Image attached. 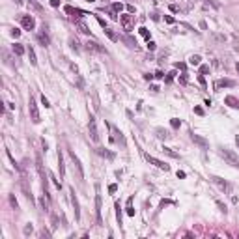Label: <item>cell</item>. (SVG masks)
Here are the masks:
<instances>
[{
	"label": "cell",
	"mask_w": 239,
	"mask_h": 239,
	"mask_svg": "<svg viewBox=\"0 0 239 239\" xmlns=\"http://www.w3.org/2000/svg\"><path fill=\"white\" fill-rule=\"evenodd\" d=\"M157 133H159V135H157L159 138H168V136H170V135H168L166 131H163V129H157Z\"/></svg>",
	"instance_id": "obj_38"
},
{
	"label": "cell",
	"mask_w": 239,
	"mask_h": 239,
	"mask_svg": "<svg viewBox=\"0 0 239 239\" xmlns=\"http://www.w3.org/2000/svg\"><path fill=\"white\" fill-rule=\"evenodd\" d=\"M211 179H213L221 189H224V191H232V185L228 183V181H224L222 178H219V176H211Z\"/></svg>",
	"instance_id": "obj_14"
},
{
	"label": "cell",
	"mask_w": 239,
	"mask_h": 239,
	"mask_svg": "<svg viewBox=\"0 0 239 239\" xmlns=\"http://www.w3.org/2000/svg\"><path fill=\"white\" fill-rule=\"evenodd\" d=\"M58 166H60V176L64 178V176H66V166H64V155H62L60 148H58Z\"/></svg>",
	"instance_id": "obj_17"
},
{
	"label": "cell",
	"mask_w": 239,
	"mask_h": 239,
	"mask_svg": "<svg viewBox=\"0 0 239 239\" xmlns=\"http://www.w3.org/2000/svg\"><path fill=\"white\" fill-rule=\"evenodd\" d=\"M13 2H15L17 6H23V0H13Z\"/></svg>",
	"instance_id": "obj_55"
},
{
	"label": "cell",
	"mask_w": 239,
	"mask_h": 239,
	"mask_svg": "<svg viewBox=\"0 0 239 239\" xmlns=\"http://www.w3.org/2000/svg\"><path fill=\"white\" fill-rule=\"evenodd\" d=\"M123 41H125V43H127L129 47H136V41L133 39V38H129V36H127V38H123Z\"/></svg>",
	"instance_id": "obj_33"
},
{
	"label": "cell",
	"mask_w": 239,
	"mask_h": 239,
	"mask_svg": "<svg viewBox=\"0 0 239 239\" xmlns=\"http://www.w3.org/2000/svg\"><path fill=\"white\" fill-rule=\"evenodd\" d=\"M51 222H52V228H56V226H58V217L51 215Z\"/></svg>",
	"instance_id": "obj_42"
},
{
	"label": "cell",
	"mask_w": 239,
	"mask_h": 239,
	"mask_svg": "<svg viewBox=\"0 0 239 239\" xmlns=\"http://www.w3.org/2000/svg\"><path fill=\"white\" fill-rule=\"evenodd\" d=\"M95 219H97V224H101V194H99V185L95 187Z\"/></svg>",
	"instance_id": "obj_10"
},
{
	"label": "cell",
	"mask_w": 239,
	"mask_h": 239,
	"mask_svg": "<svg viewBox=\"0 0 239 239\" xmlns=\"http://www.w3.org/2000/svg\"><path fill=\"white\" fill-rule=\"evenodd\" d=\"M105 34H107V36H108V38H110L112 41H118V36H116V34H114V32L110 30V28H105Z\"/></svg>",
	"instance_id": "obj_30"
},
{
	"label": "cell",
	"mask_w": 239,
	"mask_h": 239,
	"mask_svg": "<svg viewBox=\"0 0 239 239\" xmlns=\"http://www.w3.org/2000/svg\"><path fill=\"white\" fill-rule=\"evenodd\" d=\"M200 62H202V58L198 54H193L191 58H189V64H191V66H200Z\"/></svg>",
	"instance_id": "obj_24"
},
{
	"label": "cell",
	"mask_w": 239,
	"mask_h": 239,
	"mask_svg": "<svg viewBox=\"0 0 239 239\" xmlns=\"http://www.w3.org/2000/svg\"><path fill=\"white\" fill-rule=\"evenodd\" d=\"M45 198H47L45 194H43V196L39 198V206H41V211H45V213H47V211H49V204L45 202Z\"/></svg>",
	"instance_id": "obj_27"
},
{
	"label": "cell",
	"mask_w": 239,
	"mask_h": 239,
	"mask_svg": "<svg viewBox=\"0 0 239 239\" xmlns=\"http://www.w3.org/2000/svg\"><path fill=\"white\" fill-rule=\"evenodd\" d=\"M138 34H140L142 38H146L148 41H150V30H148L146 26H140V28H138Z\"/></svg>",
	"instance_id": "obj_25"
},
{
	"label": "cell",
	"mask_w": 239,
	"mask_h": 239,
	"mask_svg": "<svg viewBox=\"0 0 239 239\" xmlns=\"http://www.w3.org/2000/svg\"><path fill=\"white\" fill-rule=\"evenodd\" d=\"M235 69H237V73H239V62H237V64H235Z\"/></svg>",
	"instance_id": "obj_57"
},
{
	"label": "cell",
	"mask_w": 239,
	"mask_h": 239,
	"mask_svg": "<svg viewBox=\"0 0 239 239\" xmlns=\"http://www.w3.org/2000/svg\"><path fill=\"white\" fill-rule=\"evenodd\" d=\"M176 67H178V69H185V64H179V62H178V64H176Z\"/></svg>",
	"instance_id": "obj_54"
},
{
	"label": "cell",
	"mask_w": 239,
	"mask_h": 239,
	"mask_svg": "<svg viewBox=\"0 0 239 239\" xmlns=\"http://www.w3.org/2000/svg\"><path fill=\"white\" fill-rule=\"evenodd\" d=\"M67 153H69V157H71V161L75 163V168H77V172H79V179H84V168H82V164H80V159L75 155L73 150H67Z\"/></svg>",
	"instance_id": "obj_6"
},
{
	"label": "cell",
	"mask_w": 239,
	"mask_h": 239,
	"mask_svg": "<svg viewBox=\"0 0 239 239\" xmlns=\"http://www.w3.org/2000/svg\"><path fill=\"white\" fill-rule=\"evenodd\" d=\"M28 110H30V119L34 123H39L41 118H39V110H38V103H36V97L30 95V99H28Z\"/></svg>",
	"instance_id": "obj_2"
},
{
	"label": "cell",
	"mask_w": 239,
	"mask_h": 239,
	"mask_svg": "<svg viewBox=\"0 0 239 239\" xmlns=\"http://www.w3.org/2000/svg\"><path fill=\"white\" fill-rule=\"evenodd\" d=\"M224 103H226L228 107H232V108H239V99L234 97V95H226L224 97Z\"/></svg>",
	"instance_id": "obj_15"
},
{
	"label": "cell",
	"mask_w": 239,
	"mask_h": 239,
	"mask_svg": "<svg viewBox=\"0 0 239 239\" xmlns=\"http://www.w3.org/2000/svg\"><path fill=\"white\" fill-rule=\"evenodd\" d=\"M69 194H71V206L75 209V219L80 221V206H79V200H77V194H75V189L73 187L69 189Z\"/></svg>",
	"instance_id": "obj_7"
},
{
	"label": "cell",
	"mask_w": 239,
	"mask_h": 239,
	"mask_svg": "<svg viewBox=\"0 0 239 239\" xmlns=\"http://www.w3.org/2000/svg\"><path fill=\"white\" fill-rule=\"evenodd\" d=\"M235 144H237V148H239V135L235 136Z\"/></svg>",
	"instance_id": "obj_56"
},
{
	"label": "cell",
	"mask_w": 239,
	"mask_h": 239,
	"mask_svg": "<svg viewBox=\"0 0 239 239\" xmlns=\"http://www.w3.org/2000/svg\"><path fill=\"white\" fill-rule=\"evenodd\" d=\"M234 86H235V82L232 80V79H221V80L215 82V88L217 90H221V88H234Z\"/></svg>",
	"instance_id": "obj_13"
},
{
	"label": "cell",
	"mask_w": 239,
	"mask_h": 239,
	"mask_svg": "<svg viewBox=\"0 0 239 239\" xmlns=\"http://www.w3.org/2000/svg\"><path fill=\"white\" fill-rule=\"evenodd\" d=\"M170 125H172V129H179V127H181V119L172 118V119H170Z\"/></svg>",
	"instance_id": "obj_28"
},
{
	"label": "cell",
	"mask_w": 239,
	"mask_h": 239,
	"mask_svg": "<svg viewBox=\"0 0 239 239\" xmlns=\"http://www.w3.org/2000/svg\"><path fill=\"white\" fill-rule=\"evenodd\" d=\"M116 219H118V224H122V207H119V202H116Z\"/></svg>",
	"instance_id": "obj_29"
},
{
	"label": "cell",
	"mask_w": 239,
	"mask_h": 239,
	"mask_svg": "<svg viewBox=\"0 0 239 239\" xmlns=\"http://www.w3.org/2000/svg\"><path fill=\"white\" fill-rule=\"evenodd\" d=\"M119 23H122L125 32H133V28H135V19H133V15H122L119 17Z\"/></svg>",
	"instance_id": "obj_4"
},
{
	"label": "cell",
	"mask_w": 239,
	"mask_h": 239,
	"mask_svg": "<svg viewBox=\"0 0 239 239\" xmlns=\"http://www.w3.org/2000/svg\"><path fill=\"white\" fill-rule=\"evenodd\" d=\"M38 41L41 43V47H49V43H51L49 36H47V34H43V32H41V34H38Z\"/></svg>",
	"instance_id": "obj_20"
},
{
	"label": "cell",
	"mask_w": 239,
	"mask_h": 239,
	"mask_svg": "<svg viewBox=\"0 0 239 239\" xmlns=\"http://www.w3.org/2000/svg\"><path fill=\"white\" fill-rule=\"evenodd\" d=\"M194 112H196V114H198V116H202V114H204V110H202L200 107H196V108H194Z\"/></svg>",
	"instance_id": "obj_52"
},
{
	"label": "cell",
	"mask_w": 239,
	"mask_h": 239,
	"mask_svg": "<svg viewBox=\"0 0 239 239\" xmlns=\"http://www.w3.org/2000/svg\"><path fill=\"white\" fill-rule=\"evenodd\" d=\"M155 49H157V43H155V41H148V51H155Z\"/></svg>",
	"instance_id": "obj_37"
},
{
	"label": "cell",
	"mask_w": 239,
	"mask_h": 239,
	"mask_svg": "<svg viewBox=\"0 0 239 239\" xmlns=\"http://www.w3.org/2000/svg\"><path fill=\"white\" fill-rule=\"evenodd\" d=\"M41 235H43V237H51V232H47V230H43V232H41Z\"/></svg>",
	"instance_id": "obj_53"
},
{
	"label": "cell",
	"mask_w": 239,
	"mask_h": 239,
	"mask_svg": "<svg viewBox=\"0 0 239 239\" xmlns=\"http://www.w3.org/2000/svg\"><path fill=\"white\" fill-rule=\"evenodd\" d=\"M8 200H10V204H11V207H13V209H17V207H19V204H17V200H15V196H13V194H8Z\"/></svg>",
	"instance_id": "obj_31"
},
{
	"label": "cell",
	"mask_w": 239,
	"mask_h": 239,
	"mask_svg": "<svg viewBox=\"0 0 239 239\" xmlns=\"http://www.w3.org/2000/svg\"><path fill=\"white\" fill-rule=\"evenodd\" d=\"M88 131H90V138L94 140V142H99V135H97V123H95V118L90 116L88 119Z\"/></svg>",
	"instance_id": "obj_3"
},
{
	"label": "cell",
	"mask_w": 239,
	"mask_h": 239,
	"mask_svg": "<svg viewBox=\"0 0 239 239\" xmlns=\"http://www.w3.org/2000/svg\"><path fill=\"white\" fill-rule=\"evenodd\" d=\"M174 77H176V71H170V73L166 75V79H164V82H166V84H170V82L174 80Z\"/></svg>",
	"instance_id": "obj_34"
},
{
	"label": "cell",
	"mask_w": 239,
	"mask_h": 239,
	"mask_svg": "<svg viewBox=\"0 0 239 239\" xmlns=\"http://www.w3.org/2000/svg\"><path fill=\"white\" fill-rule=\"evenodd\" d=\"M26 54H28V58H30V64L32 66H38V58H36V51H34V49L28 45L26 47Z\"/></svg>",
	"instance_id": "obj_16"
},
{
	"label": "cell",
	"mask_w": 239,
	"mask_h": 239,
	"mask_svg": "<svg viewBox=\"0 0 239 239\" xmlns=\"http://www.w3.org/2000/svg\"><path fill=\"white\" fill-rule=\"evenodd\" d=\"M155 79H164V73L163 71H157L155 73Z\"/></svg>",
	"instance_id": "obj_50"
},
{
	"label": "cell",
	"mask_w": 239,
	"mask_h": 239,
	"mask_svg": "<svg viewBox=\"0 0 239 239\" xmlns=\"http://www.w3.org/2000/svg\"><path fill=\"white\" fill-rule=\"evenodd\" d=\"M116 191H118V185H116V183L108 185V193H116Z\"/></svg>",
	"instance_id": "obj_46"
},
{
	"label": "cell",
	"mask_w": 239,
	"mask_h": 239,
	"mask_svg": "<svg viewBox=\"0 0 239 239\" xmlns=\"http://www.w3.org/2000/svg\"><path fill=\"white\" fill-rule=\"evenodd\" d=\"M69 45H71V49L79 51V41H77V39H69Z\"/></svg>",
	"instance_id": "obj_39"
},
{
	"label": "cell",
	"mask_w": 239,
	"mask_h": 239,
	"mask_svg": "<svg viewBox=\"0 0 239 239\" xmlns=\"http://www.w3.org/2000/svg\"><path fill=\"white\" fill-rule=\"evenodd\" d=\"M125 209H127V215L129 217H135V209H133V196H129V198H127V207H125Z\"/></svg>",
	"instance_id": "obj_22"
},
{
	"label": "cell",
	"mask_w": 239,
	"mask_h": 239,
	"mask_svg": "<svg viewBox=\"0 0 239 239\" xmlns=\"http://www.w3.org/2000/svg\"><path fill=\"white\" fill-rule=\"evenodd\" d=\"M198 82L202 84L204 88H206V79H204V75H198Z\"/></svg>",
	"instance_id": "obj_47"
},
{
	"label": "cell",
	"mask_w": 239,
	"mask_h": 239,
	"mask_svg": "<svg viewBox=\"0 0 239 239\" xmlns=\"http://www.w3.org/2000/svg\"><path fill=\"white\" fill-rule=\"evenodd\" d=\"M191 140L200 148V150H207L209 148V142H207V138H204L202 135H196V133H191Z\"/></svg>",
	"instance_id": "obj_5"
},
{
	"label": "cell",
	"mask_w": 239,
	"mask_h": 239,
	"mask_svg": "<svg viewBox=\"0 0 239 239\" xmlns=\"http://www.w3.org/2000/svg\"><path fill=\"white\" fill-rule=\"evenodd\" d=\"M51 6H52V8H58V6H60V0H51Z\"/></svg>",
	"instance_id": "obj_49"
},
{
	"label": "cell",
	"mask_w": 239,
	"mask_h": 239,
	"mask_svg": "<svg viewBox=\"0 0 239 239\" xmlns=\"http://www.w3.org/2000/svg\"><path fill=\"white\" fill-rule=\"evenodd\" d=\"M49 179H51L52 183L56 185V189H58V191H60V189H62V181H60V179H56V176H54L52 172H49Z\"/></svg>",
	"instance_id": "obj_23"
},
{
	"label": "cell",
	"mask_w": 239,
	"mask_h": 239,
	"mask_svg": "<svg viewBox=\"0 0 239 239\" xmlns=\"http://www.w3.org/2000/svg\"><path fill=\"white\" fill-rule=\"evenodd\" d=\"M146 159H148V163L150 164H153V166H157L159 170H164V172H168L170 170V166H168L164 161H159V159H155V157H151V155H146Z\"/></svg>",
	"instance_id": "obj_8"
},
{
	"label": "cell",
	"mask_w": 239,
	"mask_h": 239,
	"mask_svg": "<svg viewBox=\"0 0 239 239\" xmlns=\"http://www.w3.org/2000/svg\"><path fill=\"white\" fill-rule=\"evenodd\" d=\"M86 2H95V0H86Z\"/></svg>",
	"instance_id": "obj_58"
},
{
	"label": "cell",
	"mask_w": 239,
	"mask_h": 239,
	"mask_svg": "<svg viewBox=\"0 0 239 239\" xmlns=\"http://www.w3.org/2000/svg\"><path fill=\"white\" fill-rule=\"evenodd\" d=\"M97 153H99V155H103V157L114 159V153H110V151H107V150H103V148H97Z\"/></svg>",
	"instance_id": "obj_26"
},
{
	"label": "cell",
	"mask_w": 239,
	"mask_h": 239,
	"mask_svg": "<svg viewBox=\"0 0 239 239\" xmlns=\"http://www.w3.org/2000/svg\"><path fill=\"white\" fill-rule=\"evenodd\" d=\"M86 49H88V51H94V52H99V54H107V49L101 47L97 41H88V43H86Z\"/></svg>",
	"instance_id": "obj_11"
},
{
	"label": "cell",
	"mask_w": 239,
	"mask_h": 239,
	"mask_svg": "<svg viewBox=\"0 0 239 239\" xmlns=\"http://www.w3.org/2000/svg\"><path fill=\"white\" fill-rule=\"evenodd\" d=\"M112 10H114V11H122L123 10V4L122 2H114V4H112Z\"/></svg>",
	"instance_id": "obj_35"
},
{
	"label": "cell",
	"mask_w": 239,
	"mask_h": 239,
	"mask_svg": "<svg viewBox=\"0 0 239 239\" xmlns=\"http://www.w3.org/2000/svg\"><path fill=\"white\" fill-rule=\"evenodd\" d=\"M95 19H97V23H99V24H101L103 28H108V26H107V21H105L103 17H99V15H95Z\"/></svg>",
	"instance_id": "obj_36"
},
{
	"label": "cell",
	"mask_w": 239,
	"mask_h": 239,
	"mask_svg": "<svg viewBox=\"0 0 239 239\" xmlns=\"http://www.w3.org/2000/svg\"><path fill=\"white\" fill-rule=\"evenodd\" d=\"M11 51L15 52L17 56H23V54L26 52V49H24L23 45H19V43H13V45H11Z\"/></svg>",
	"instance_id": "obj_21"
},
{
	"label": "cell",
	"mask_w": 239,
	"mask_h": 239,
	"mask_svg": "<svg viewBox=\"0 0 239 239\" xmlns=\"http://www.w3.org/2000/svg\"><path fill=\"white\" fill-rule=\"evenodd\" d=\"M11 36L13 38H19L21 36V30H19V28H11Z\"/></svg>",
	"instance_id": "obj_43"
},
{
	"label": "cell",
	"mask_w": 239,
	"mask_h": 239,
	"mask_svg": "<svg viewBox=\"0 0 239 239\" xmlns=\"http://www.w3.org/2000/svg\"><path fill=\"white\" fill-rule=\"evenodd\" d=\"M217 206H219V209H221L222 213H226V206H224L222 202H219V200H217Z\"/></svg>",
	"instance_id": "obj_45"
},
{
	"label": "cell",
	"mask_w": 239,
	"mask_h": 239,
	"mask_svg": "<svg viewBox=\"0 0 239 239\" xmlns=\"http://www.w3.org/2000/svg\"><path fill=\"white\" fill-rule=\"evenodd\" d=\"M207 4H211L213 8H221V4H219V2H215V0H207Z\"/></svg>",
	"instance_id": "obj_48"
},
{
	"label": "cell",
	"mask_w": 239,
	"mask_h": 239,
	"mask_svg": "<svg viewBox=\"0 0 239 239\" xmlns=\"http://www.w3.org/2000/svg\"><path fill=\"white\" fill-rule=\"evenodd\" d=\"M209 73V66H200V75H207Z\"/></svg>",
	"instance_id": "obj_41"
},
{
	"label": "cell",
	"mask_w": 239,
	"mask_h": 239,
	"mask_svg": "<svg viewBox=\"0 0 239 239\" xmlns=\"http://www.w3.org/2000/svg\"><path fill=\"white\" fill-rule=\"evenodd\" d=\"M219 155L226 161L230 166L239 168V157H237L235 151H232V150H228V148H222V146H221V148H219Z\"/></svg>",
	"instance_id": "obj_1"
},
{
	"label": "cell",
	"mask_w": 239,
	"mask_h": 239,
	"mask_svg": "<svg viewBox=\"0 0 239 239\" xmlns=\"http://www.w3.org/2000/svg\"><path fill=\"white\" fill-rule=\"evenodd\" d=\"M23 232H24V235H30L32 232H34V226H32V222H28L26 226H24V230H23Z\"/></svg>",
	"instance_id": "obj_32"
},
{
	"label": "cell",
	"mask_w": 239,
	"mask_h": 239,
	"mask_svg": "<svg viewBox=\"0 0 239 239\" xmlns=\"http://www.w3.org/2000/svg\"><path fill=\"white\" fill-rule=\"evenodd\" d=\"M41 105H43L45 108H49V107H51V103H49V99H47L45 95H41Z\"/></svg>",
	"instance_id": "obj_40"
},
{
	"label": "cell",
	"mask_w": 239,
	"mask_h": 239,
	"mask_svg": "<svg viewBox=\"0 0 239 239\" xmlns=\"http://www.w3.org/2000/svg\"><path fill=\"white\" fill-rule=\"evenodd\" d=\"M144 79H146V80H153V79H155V75H150V73H148V75H144Z\"/></svg>",
	"instance_id": "obj_51"
},
{
	"label": "cell",
	"mask_w": 239,
	"mask_h": 239,
	"mask_svg": "<svg viewBox=\"0 0 239 239\" xmlns=\"http://www.w3.org/2000/svg\"><path fill=\"white\" fill-rule=\"evenodd\" d=\"M21 24H23L24 30H34V28H36V19L32 15H23L21 17Z\"/></svg>",
	"instance_id": "obj_9"
},
{
	"label": "cell",
	"mask_w": 239,
	"mask_h": 239,
	"mask_svg": "<svg viewBox=\"0 0 239 239\" xmlns=\"http://www.w3.org/2000/svg\"><path fill=\"white\" fill-rule=\"evenodd\" d=\"M164 21H166L168 24H174V23H176V19H174V17H170V15H164Z\"/></svg>",
	"instance_id": "obj_44"
},
{
	"label": "cell",
	"mask_w": 239,
	"mask_h": 239,
	"mask_svg": "<svg viewBox=\"0 0 239 239\" xmlns=\"http://www.w3.org/2000/svg\"><path fill=\"white\" fill-rule=\"evenodd\" d=\"M77 28H79L82 34H86V36H90V34H92V32H90V26L84 23V21H77Z\"/></svg>",
	"instance_id": "obj_18"
},
{
	"label": "cell",
	"mask_w": 239,
	"mask_h": 239,
	"mask_svg": "<svg viewBox=\"0 0 239 239\" xmlns=\"http://www.w3.org/2000/svg\"><path fill=\"white\" fill-rule=\"evenodd\" d=\"M163 153H166L168 157H172V159H179V153L178 151H174L172 148H166V146H163V150H161Z\"/></svg>",
	"instance_id": "obj_19"
},
{
	"label": "cell",
	"mask_w": 239,
	"mask_h": 239,
	"mask_svg": "<svg viewBox=\"0 0 239 239\" xmlns=\"http://www.w3.org/2000/svg\"><path fill=\"white\" fill-rule=\"evenodd\" d=\"M66 13H67V15H71V17H77V19H79L80 21V17H84V15H86V13H84L82 10H79V8H73V6H66Z\"/></svg>",
	"instance_id": "obj_12"
}]
</instances>
